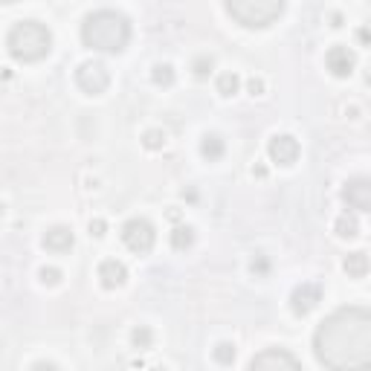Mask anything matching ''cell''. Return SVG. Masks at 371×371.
<instances>
[{
    "mask_svg": "<svg viewBox=\"0 0 371 371\" xmlns=\"http://www.w3.org/2000/svg\"><path fill=\"white\" fill-rule=\"evenodd\" d=\"M215 360L221 365H232V363H235V346H229V342L215 346Z\"/></svg>",
    "mask_w": 371,
    "mask_h": 371,
    "instance_id": "obj_19",
    "label": "cell"
},
{
    "mask_svg": "<svg viewBox=\"0 0 371 371\" xmlns=\"http://www.w3.org/2000/svg\"><path fill=\"white\" fill-rule=\"evenodd\" d=\"M342 200L354 212H371V177H354L342 189Z\"/></svg>",
    "mask_w": 371,
    "mask_h": 371,
    "instance_id": "obj_8",
    "label": "cell"
},
{
    "mask_svg": "<svg viewBox=\"0 0 371 371\" xmlns=\"http://www.w3.org/2000/svg\"><path fill=\"white\" fill-rule=\"evenodd\" d=\"M41 282H44V284H59L61 282V270H56V267H44V270H41Z\"/></svg>",
    "mask_w": 371,
    "mask_h": 371,
    "instance_id": "obj_22",
    "label": "cell"
},
{
    "mask_svg": "<svg viewBox=\"0 0 371 371\" xmlns=\"http://www.w3.org/2000/svg\"><path fill=\"white\" fill-rule=\"evenodd\" d=\"M357 38H360V44H365L371 50V26H363V30H357Z\"/></svg>",
    "mask_w": 371,
    "mask_h": 371,
    "instance_id": "obj_26",
    "label": "cell"
},
{
    "mask_svg": "<svg viewBox=\"0 0 371 371\" xmlns=\"http://www.w3.org/2000/svg\"><path fill=\"white\" fill-rule=\"evenodd\" d=\"M151 78H154V85L169 87L171 81H174V70H171L169 64H160V67H154V76H151Z\"/></svg>",
    "mask_w": 371,
    "mask_h": 371,
    "instance_id": "obj_20",
    "label": "cell"
},
{
    "mask_svg": "<svg viewBox=\"0 0 371 371\" xmlns=\"http://www.w3.org/2000/svg\"><path fill=\"white\" fill-rule=\"evenodd\" d=\"M105 221H99V218H96V221H90V235H96V238H102L105 235Z\"/></svg>",
    "mask_w": 371,
    "mask_h": 371,
    "instance_id": "obj_25",
    "label": "cell"
},
{
    "mask_svg": "<svg viewBox=\"0 0 371 371\" xmlns=\"http://www.w3.org/2000/svg\"><path fill=\"white\" fill-rule=\"evenodd\" d=\"M73 244H76V238H73L70 226H52V229H47V235H44V246L52 250V253H70Z\"/></svg>",
    "mask_w": 371,
    "mask_h": 371,
    "instance_id": "obj_13",
    "label": "cell"
},
{
    "mask_svg": "<svg viewBox=\"0 0 371 371\" xmlns=\"http://www.w3.org/2000/svg\"><path fill=\"white\" fill-rule=\"evenodd\" d=\"M134 346L136 348H148L151 346V331H148V328H136V331H134Z\"/></svg>",
    "mask_w": 371,
    "mask_h": 371,
    "instance_id": "obj_23",
    "label": "cell"
},
{
    "mask_svg": "<svg viewBox=\"0 0 371 371\" xmlns=\"http://www.w3.org/2000/svg\"><path fill=\"white\" fill-rule=\"evenodd\" d=\"M122 241H125L128 250L142 255V253H148L151 246H154L157 232H154V226H151V221H145V218H131V221L122 226Z\"/></svg>",
    "mask_w": 371,
    "mask_h": 371,
    "instance_id": "obj_5",
    "label": "cell"
},
{
    "mask_svg": "<svg viewBox=\"0 0 371 371\" xmlns=\"http://www.w3.org/2000/svg\"><path fill=\"white\" fill-rule=\"evenodd\" d=\"M319 301H322V287L305 282V284H299L296 290H293L290 308H293L296 316H308L310 310H316V305H319Z\"/></svg>",
    "mask_w": 371,
    "mask_h": 371,
    "instance_id": "obj_9",
    "label": "cell"
},
{
    "mask_svg": "<svg viewBox=\"0 0 371 371\" xmlns=\"http://www.w3.org/2000/svg\"><path fill=\"white\" fill-rule=\"evenodd\" d=\"M357 232H360V224H357L354 212H346L337 218V235L339 238H357Z\"/></svg>",
    "mask_w": 371,
    "mask_h": 371,
    "instance_id": "obj_16",
    "label": "cell"
},
{
    "mask_svg": "<svg viewBox=\"0 0 371 371\" xmlns=\"http://www.w3.org/2000/svg\"><path fill=\"white\" fill-rule=\"evenodd\" d=\"M81 41L99 52H122L131 41V21L114 9H99L81 23Z\"/></svg>",
    "mask_w": 371,
    "mask_h": 371,
    "instance_id": "obj_2",
    "label": "cell"
},
{
    "mask_svg": "<svg viewBox=\"0 0 371 371\" xmlns=\"http://www.w3.org/2000/svg\"><path fill=\"white\" fill-rule=\"evenodd\" d=\"M191 244H195V229L191 226H177L171 232V246L174 250H189Z\"/></svg>",
    "mask_w": 371,
    "mask_h": 371,
    "instance_id": "obj_17",
    "label": "cell"
},
{
    "mask_svg": "<svg viewBox=\"0 0 371 371\" xmlns=\"http://www.w3.org/2000/svg\"><path fill=\"white\" fill-rule=\"evenodd\" d=\"M200 154L206 160H221L224 157V140L218 134H206L203 142H200Z\"/></svg>",
    "mask_w": 371,
    "mask_h": 371,
    "instance_id": "obj_15",
    "label": "cell"
},
{
    "mask_svg": "<svg viewBox=\"0 0 371 371\" xmlns=\"http://www.w3.org/2000/svg\"><path fill=\"white\" fill-rule=\"evenodd\" d=\"M76 85L87 96H99L111 85V73H107V67L102 61H87L76 70Z\"/></svg>",
    "mask_w": 371,
    "mask_h": 371,
    "instance_id": "obj_6",
    "label": "cell"
},
{
    "mask_svg": "<svg viewBox=\"0 0 371 371\" xmlns=\"http://www.w3.org/2000/svg\"><path fill=\"white\" fill-rule=\"evenodd\" d=\"M238 87H241L238 73H224L221 78H218V93H221V96H235Z\"/></svg>",
    "mask_w": 371,
    "mask_h": 371,
    "instance_id": "obj_18",
    "label": "cell"
},
{
    "mask_svg": "<svg viewBox=\"0 0 371 371\" xmlns=\"http://www.w3.org/2000/svg\"><path fill=\"white\" fill-rule=\"evenodd\" d=\"M9 52L18 61H41L52 47V32L38 21H21L9 30Z\"/></svg>",
    "mask_w": 371,
    "mask_h": 371,
    "instance_id": "obj_3",
    "label": "cell"
},
{
    "mask_svg": "<svg viewBox=\"0 0 371 371\" xmlns=\"http://www.w3.org/2000/svg\"><path fill=\"white\" fill-rule=\"evenodd\" d=\"M342 267H346V273L351 279H363L368 273V255L365 253H348L346 261H342Z\"/></svg>",
    "mask_w": 371,
    "mask_h": 371,
    "instance_id": "obj_14",
    "label": "cell"
},
{
    "mask_svg": "<svg viewBox=\"0 0 371 371\" xmlns=\"http://www.w3.org/2000/svg\"><path fill=\"white\" fill-rule=\"evenodd\" d=\"M99 279H102V284L107 287V290H116V287L125 284L128 270H125V264H122V261L107 258V261H102V264H99Z\"/></svg>",
    "mask_w": 371,
    "mask_h": 371,
    "instance_id": "obj_12",
    "label": "cell"
},
{
    "mask_svg": "<svg viewBox=\"0 0 371 371\" xmlns=\"http://www.w3.org/2000/svg\"><path fill=\"white\" fill-rule=\"evenodd\" d=\"M3 3H18V0H3Z\"/></svg>",
    "mask_w": 371,
    "mask_h": 371,
    "instance_id": "obj_29",
    "label": "cell"
},
{
    "mask_svg": "<svg viewBox=\"0 0 371 371\" xmlns=\"http://www.w3.org/2000/svg\"><path fill=\"white\" fill-rule=\"evenodd\" d=\"M212 64H215L212 59H198V61H195V76H198V78H206V76L212 73Z\"/></svg>",
    "mask_w": 371,
    "mask_h": 371,
    "instance_id": "obj_24",
    "label": "cell"
},
{
    "mask_svg": "<svg viewBox=\"0 0 371 371\" xmlns=\"http://www.w3.org/2000/svg\"><path fill=\"white\" fill-rule=\"evenodd\" d=\"M261 90H264V81H261V78H253V81H250V93L258 96Z\"/></svg>",
    "mask_w": 371,
    "mask_h": 371,
    "instance_id": "obj_27",
    "label": "cell"
},
{
    "mask_svg": "<svg viewBox=\"0 0 371 371\" xmlns=\"http://www.w3.org/2000/svg\"><path fill=\"white\" fill-rule=\"evenodd\" d=\"M250 368H299V360L284 348H264L250 360Z\"/></svg>",
    "mask_w": 371,
    "mask_h": 371,
    "instance_id": "obj_10",
    "label": "cell"
},
{
    "mask_svg": "<svg viewBox=\"0 0 371 371\" xmlns=\"http://www.w3.org/2000/svg\"><path fill=\"white\" fill-rule=\"evenodd\" d=\"M232 21H238L246 30H264L276 23L287 6V0H224Z\"/></svg>",
    "mask_w": 371,
    "mask_h": 371,
    "instance_id": "obj_4",
    "label": "cell"
},
{
    "mask_svg": "<svg viewBox=\"0 0 371 371\" xmlns=\"http://www.w3.org/2000/svg\"><path fill=\"white\" fill-rule=\"evenodd\" d=\"M325 64L337 78H346V76L354 73L357 56H354V50H348V47H331L328 50V56H325Z\"/></svg>",
    "mask_w": 371,
    "mask_h": 371,
    "instance_id": "obj_11",
    "label": "cell"
},
{
    "mask_svg": "<svg viewBox=\"0 0 371 371\" xmlns=\"http://www.w3.org/2000/svg\"><path fill=\"white\" fill-rule=\"evenodd\" d=\"M365 81H368V85H371V67H368V73H365Z\"/></svg>",
    "mask_w": 371,
    "mask_h": 371,
    "instance_id": "obj_28",
    "label": "cell"
},
{
    "mask_svg": "<svg viewBox=\"0 0 371 371\" xmlns=\"http://www.w3.org/2000/svg\"><path fill=\"white\" fill-rule=\"evenodd\" d=\"M313 354L325 368H371V310L337 308L313 334Z\"/></svg>",
    "mask_w": 371,
    "mask_h": 371,
    "instance_id": "obj_1",
    "label": "cell"
},
{
    "mask_svg": "<svg viewBox=\"0 0 371 371\" xmlns=\"http://www.w3.org/2000/svg\"><path fill=\"white\" fill-rule=\"evenodd\" d=\"M267 154L270 160L276 162V166H293V162L299 160L301 148H299V140L290 134H276L273 140L267 142Z\"/></svg>",
    "mask_w": 371,
    "mask_h": 371,
    "instance_id": "obj_7",
    "label": "cell"
},
{
    "mask_svg": "<svg viewBox=\"0 0 371 371\" xmlns=\"http://www.w3.org/2000/svg\"><path fill=\"white\" fill-rule=\"evenodd\" d=\"M142 142H145V148L157 151V148L166 145V134H160V131H148V134L142 136Z\"/></svg>",
    "mask_w": 371,
    "mask_h": 371,
    "instance_id": "obj_21",
    "label": "cell"
}]
</instances>
